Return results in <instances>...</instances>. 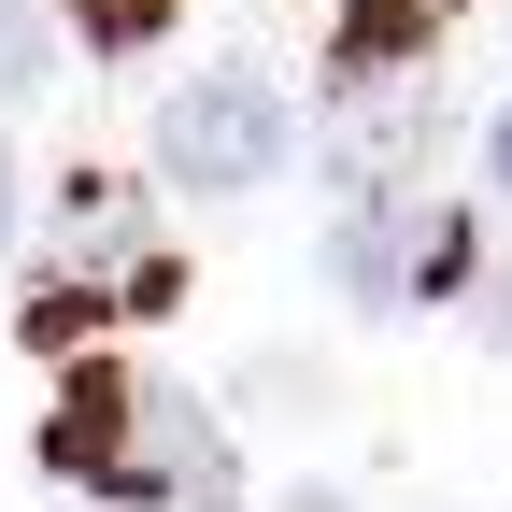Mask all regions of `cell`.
Returning <instances> with one entry per match:
<instances>
[{
    "label": "cell",
    "instance_id": "277c9868",
    "mask_svg": "<svg viewBox=\"0 0 512 512\" xmlns=\"http://www.w3.org/2000/svg\"><path fill=\"white\" fill-rule=\"evenodd\" d=\"M427 143V72H342V100H328V171L356 185H399V157Z\"/></svg>",
    "mask_w": 512,
    "mask_h": 512
},
{
    "label": "cell",
    "instance_id": "5b68a950",
    "mask_svg": "<svg viewBox=\"0 0 512 512\" xmlns=\"http://www.w3.org/2000/svg\"><path fill=\"white\" fill-rule=\"evenodd\" d=\"M57 72V0H0V100H29Z\"/></svg>",
    "mask_w": 512,
    "mask_h": 512
},
{
    "label": "cell",
    "instance_id": "3957f363",
    "mask_svg": "<svg viewBox=\"0 0 512 512\" xmlns=\"http://www.w3.org/2000/svg\"><path fill=\"white\" fill-rule=\"evenodd\" d=\"M328 285L356 313H399V299H441V285H470V228L413 200V185H370V200L328 228Z\"/></svg>",
    "mask_w": 512,
    "mask_h": 512
},
{
    "label": "cell",
    "instance_id": "52a82bcc",
    "mask_svg": "<svg viewBox=\"0 0 512 512\" xmlns=\"http://www.w3.org/2000/svg\"><path fill=\"white\" fill-rule=\"evenodd\" d=\"M484 185H498V200H512V100L484 114Z\"/></svg>",
    "mask_w": 512,
    "mask_h": 512
},
{
    "label": "cell",
    "instance_id": "6da1fadb",
    "mask_svg": "<svg viewBox=\"0 0 512 512\" xmlns=\"http://www.w3.org/2000/svg\"><path fill=\"white\" fill-rule=\"evenodd\" d=\"M43 470L86 484V498H128V512H228L242 470H228V427L157 370H72L43 413Z\"/></svg>",
    "mask_w": 512,
    "mask_h": 512
},
{
    "label": "cell",
    "instance_id": "ba28073f",
    "mask_svg": "<svg viewBox=\"0 0 512 512\" xmlns=\"http://www.w3.org/2000/svg\"><path fill=\"white\" fill-rule=\"evenodd\" d=\"M484 342H512V256L484 271Z\"/></svg>",
    "mask_w": 512,
    "mask_h": 512
},
{
    "label": "cell",
    "instance_id": "7a4b0ae2",
    "mask_svg": "<svg viewBox=\"0 0 512 512\" xmlns=\"http://www.w3.org/2000/svg\"><path fill=\"white\" fill-rule=\"evenodd\" d=\"M285 157H299V100L256 57H214V72H185L157 100V185H185V200H242Z\"/></svg>",
    "mask_w": 512,
    "mask_h": 512
},
{
    "label": "cell",
    "instance_id": "30bf717a",
    "mask_svg": "<svg viewBox=\"0 0 512 512\" xmlns=\"http://www.w3.org/2000/svg\"><path fill=\"white\" fill-rule=\"evenodd\" d=\"M427 15H456V0H427Z\"/></svg>",
    "mask_w": 512,
    "mask_h": 512
},
{
    "label": "cell",
    "instance_id": "8992f818",
    "mask_svg": "<svg viewBox=\"0 0 512 512\" xmlns=\"http://www.w3.org/2000/svg\"><path fill=\"white\" fill-rule=\"evenodd\" d=\"M57 15H72L100 57H128V43H157V29H171V0H57Z\"/></svg>",
    "mask_w": 512,
    "mask_h": 512
},
{
    "label": "cell",
    "instance_id": "9c48e42d",
    "mask_svg": "<svg viewBox=\"0 0 512 512\" xmlns=\"http://www.w3.org/2000/svg\"><path fill=\"white\" fill-rule=\"evenodd\" d=\"M15 214H29V200H15V157H0V256H15Z\"/></svg>",
    "mask_w": 512,
    "mask_h": 512
}]
</instances>
